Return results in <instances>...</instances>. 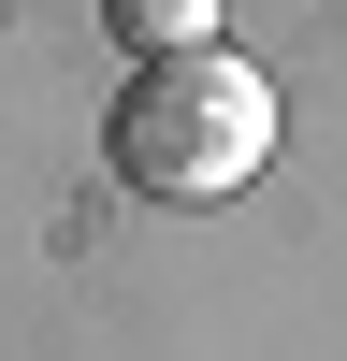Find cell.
<instances>
[{
	"label": "cell",
	"mask_w": 347,
	"mask_h": 361,
	"mask_svg": "<svg viewBox=\"0 0 347 361\" xmlns=\"http://www.w3.org/2000/svg\"><path fill=\"white\" fill-rule=\"evenodd\" d=\"M116 173H130L145 202H231L260 159H275V73L260 58H231V44H202V58H145L130 87H116Z\"/></svg>",
	"instance_id": "obj_1"
},
{
	"label": "cell",
	"mask_w": 347,
	"mask_h": 361,
	"mask_svg": "<svg viewBox=\"0 0 347 361\" xmlns=\"http://www.w3.org/2000/svg\"><path fill=\"white\" fill-rule=\"evenodd\" d=\"M102 29L130 58H202V44H217V0H102Z\"/></svg>",
	"instance_id": "obj_2"
}]
</instances>
